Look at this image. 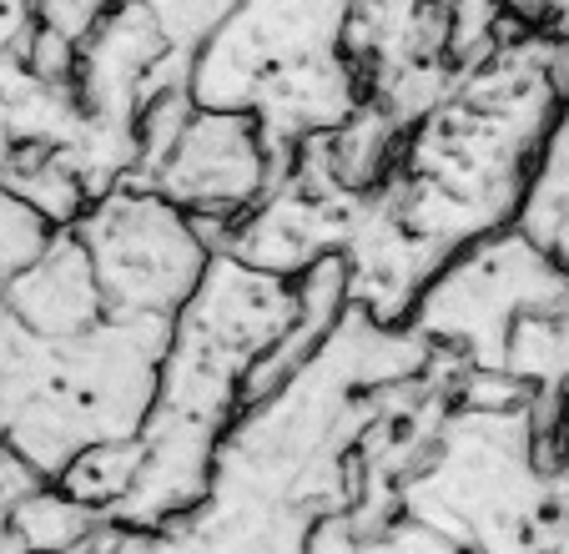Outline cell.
Returning <instances> with one entry per match:
<instances>
[{"instance_id": "10", "label": "cell", "mask_w": 569, "mask_h": 554, "mask_svg": "<svg viewBox=\"0 0 569 554\" xmlns=\"http://www.w3.org/2000/svg\"><path fill=\"white\" fill-rule=\"evenodd\" d=\"M41 474L31 469V464H26L21 454H16L11 444H6V438H0V524L11 520L16 510H21L26 499H31L36 489H41Z\"/></svg>"}, {"instance_id": "6", "label": "cell", "mask_w": 569, "mask_h": 554, "mask_svg": "<svg viewBox=\"0 0 569 554\" xmlns=\"http://www.w3.org/2000/svg\"><path fill=\"white\" fill-rule=\"evenodd\" d=\"M515 227L529 243L545 247L559 267H569V97L559 107L555 127H549L545 147H539V161L529 171V192Z\"/></svg>"}, {"instance_id": "8", "label": "cell", "mask_w": 569, "mask_h": 554, "mask_svg": "<svg viewBox=\"0 0 569 554\" xmlns=\"http://www.w3.org/2000/svg\"><path fill=\"white\" fill-rule=\"evenodd\" d=\"M51 237H56V227L36 207H26L11 187H0V283L21 277L51 247Z\"/></svg>"}, {"instance_id": "7", "label": "cell", "mask_w": 569, "mask_h": 554, "mask_svg": "<svg viewBox=\"0 0 569 554\" xmlns=\"http://www.w3.org/2000/svg\"><path fill=\"white\" fill-rule=\"evenodd\" d=\"M101 514L76 504L71 494H61L56 484H41L21 510L6 520V530L16 534L21 554H81V544L101 530Z\"/></svg>"}, {"instance_id": "11", "label": "cell", "mask_w": 569, "mask_h": 554, "mask_svg": "<svg viewBox=\"0 0 569 554\" xmlns=\"http://www.w3.org/2000/svg\"><path fill=\"white\" fill-rule=\"evenodd\" d=\"M11 157H16V131H11V111H6V101H0V177H6Z\"/></svg>"}, {"instance_id": "9", "label": "cell", "mask_w": 569, "mask_h": 554, "mask_svg": "<svg viewBox=\"0 0 569 554\" xmlns=\"http://www.w3.org/2000/svg\"><path fill=\"white\" fill-rule=\"evenodd\" d=\"M81 554H202L197 534L182 524H167V530H127V524H101Z\"/></svg>"}, {"instance_id": "2", "label": "cell", "mask_w": 569, "mask_h": 554, "mask_svg": "<svg viewBox=\"0 0 569 554\" xmlns=\"http://www.w3.org/2000/svg\"><path fill=\"white\" fill-rule=\"evenodd\" d=\"M292 323V283L242 267L217 253L202 288L172 323V343L157 374V398L141 424V469L107 524L167 530L202 510L212 464L232 418L242 414V384L252 363Z\"/></svg>"}, {"instance_id": "3", "label": "cell", "mask_w": 569, "mask_h": 554, "mask_svg": "<svg viewBox=\"0 0 569 554\" xmlns=\"http://www.w3.org/2000/svg\"><path fill=\"white\" fill-rule=\"evenodd\" d=\"M71 237L91 263L101 313L131 323H177L217 257L212 237L182 207L137 181L101 192L76 217Z\"/></svg>"}, {"instance_id": "4", "label": "cell", "mask_w": 569, "mask_h": 554, "mask_svg": "<svg viewBox=\"0 0 569 554\" xmlns=\"http://www.w3.org/2000/svg\"><path fill=\"white\" fill-rule=\"evenodd\" d=\"M278 157L268 151L258 121L248 111H192L177 147L151 171V192L182 207L222 253L227 227L258 207V197L278 181Z\"/></svg>"}, {"instance_id": "5", "label": "cell", "mask_w": 569, "mask_h": 554, "mask_svg": "<svg viewBox=\"0 0 569 554\" xmlns=\"http://www.w3.org/2000/svg\"><path fill=\"white\" fill-rule=\"evenodd\" d=\"M0 313L36 338H76V333L97 328L107 313H101V293L81 243L71 233H56L51 247L21 277L6 283V308Z\"/></svg>"}, {"instance_id": "1", "label": "cell", "mask_w": 569, "mask_h": 554, "mask_svg": "<svg viewBox=\"0 0 569 554\" xmlns=\"http://www.w3.org/2000/svg\"><path fill=\"white\" fill-rule=\"evenodd\" d=\"M565 97L569 46L529 26L505 36L403 131L393 171L368 192V207L439 273L463 247L515 227Z\"/></svg>"}, {"instance_id": "12", "label": "cell", "mask_w": 569, "mask_h": 554, "mask_svg": "<svg viewBox=\"0 0 569 554\" xmlns=\"http://www.w3.org/2000/svg\"><path fill=\"white\" fill-rule=\"evenodd\" d=\"M0 554H21V544H16V534L0 524Z\"/></svg>"}]
</instances>
